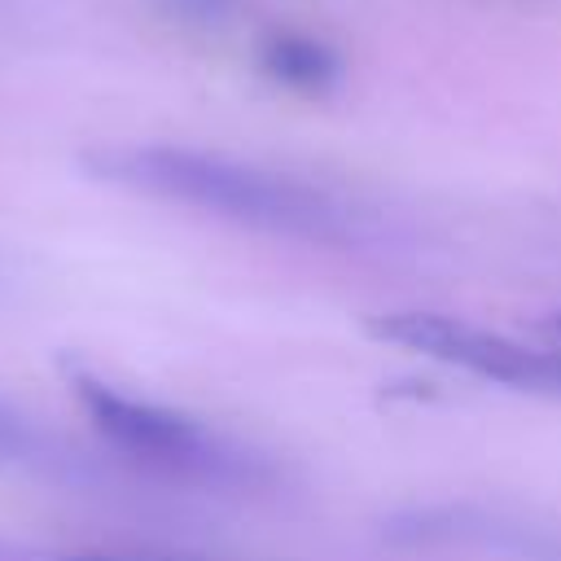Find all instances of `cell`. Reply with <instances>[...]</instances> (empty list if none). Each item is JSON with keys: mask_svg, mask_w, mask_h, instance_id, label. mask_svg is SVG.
Masks as SVG:
<instances>
[{"mask_svg": "<svg viewBox=\"0 0 561 561\" xmlns=\"http://www.w3.org/2000/svg\"><path fill=\"white\" fill-rule=\"evenodd\" d=\"M83 171L101 184H114L153 202L188 206L263 237H285V241L329 245V250H351L373 237V219L346 197L311 180H298L289 171H272L215 149L101 145L83 153Z\"/></svg>", "mask_w": 561, "mask_h": 561, "instance_id": "1", "label": "cell"}, {"mask_svg": "<svg viewBox=\"0 0 561 561\" xmlns=\"http://www.w3.org/2000/svg\"><path fill=\"white\" fill-rule=\"evenodd\" d=\"M66 381L105 447L140 478L215 495H276L289 486V469L263 447H250L167 403L127 394L88 368H70Z\"/></svg>", "mask_w": 561, "mask_h": 561, "instance_id": "2", "label": "cell"}, {"mask_svg": "<svg viewBox=\"0 0 561 561\" xmlns=\"http://www.w3.org/2000/svg\"><path fill=\"white\" fill-rule=\"evenodd\" d=\"M368 333L469 377L539 399H561V346H526L500 329L443 311H381L368 320Z\"/></svg>", "mask_w": 561, "mask_h": 561, "instance_id": "3", "label": "cell"}, {"mask_svg": "<svg viewBox=\"0 0 561 561\" xmlns=\"http://www.w3.org/2000/svg\"><path fill=\"white\" fill-rule=\"evenodd\" d=\"M394 548L412 552H460L495 561H561V522L500 508V504H412L386 517L381 530Z\"/></svg>", "mask_w": 561, "mask_h": 561, "instance_id": "4", "label": "cell"}, {"mask_svg": "<svg viewBox=\"0 0 561 561\" xmlns=\"http://www.w3.org/2000/svg\"><path fill=\"white\" fill-rule=\"evenodd\" d=\"M0 465H13L22 473H35L61 486H96L110 478L96 456H88L66 434L31 421L9 403H0Z\"/></svg>", "mask_w": 561, "mask_h": 561, "instance_id": "5", "label": "cell"}, {"mask_svg": "<svg viewBox=\"0 0 561 561\" xmlns=\"http://www.w3.org/2000/svg\"><path fill=\"white\" fill-rule=\"evenodd\" d=\"M259 66L272 83L302 92V96H324L342 79L337 53L307 31H272L259 44Z\"/></svg>", "mask_w": 561, "mask_h": 561, "instance_id": "6", "label": "cell"}, {"mask_svg": "<svg viewBox=\"0 0 561 561\" xmlns=\"http://www.w3.org/2000/svg\"><path fill=\"white\" fill-rule=\"evenodd\" d=\"M167 9L188 26H224L237 9V0H167Z\"/></svg>", "mask_w": 561, "mask_h": 561, "instance_id": "7", "label": "cell"}, {"mask_svg": "<svg viewBox=\"0 0 561 561\" xmlns=\"http://www.w3.org/2000/svg\"><path fill=\"white\" fill-rule=\"evenodd\" d=\"M57 561H162V557H123V552H75V557H57Z\"/></svg>", "mask_w": 561, "mask_h": 561, "instance_id": "8", "label": "cell"}]
</instances>
